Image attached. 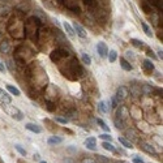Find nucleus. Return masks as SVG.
Instances as JSON below:
<instances>
[{"mask_svg": "<svg viewBox=\"0 0 163 163\" xmlns=\"http://www.w3.org/2000/svg\"><path fill=\"white\" fill-rule=\"evenodd\" d=\"M97 124L98 125H99L101 128H102V129L103 131H105V132H107V133H110V128H108L107 125H106V123L105 121H103L102 119H101V117H98V119H97Z\"/></svg>", "mask_w": 163, "mask_h": 163, "instance_id": "obj_25", "label": "nucleus"}, {"mask_svg": "<svg viewBox=\"0 0 163 163\" xmlns=\"http://www.w3.org/2000/svg\"><path fill=\"white\" fill-rule=\"evenodd\" d=\"M102 147L107 151H111V153H116V147L112 145V142H108V141H103L102 142Z\"/></svg>", "mask_w": 163, "mask_h": 163, "instance_id": "obj_18", "label": "nucleus"}, {"mask_svg": "<svg viewBox=\"0 0 163 163\" xmlns=\"http://www.w3.org/2000/svg\"><path fill=\"white\" fill-rule=\"evenodd\" d=\"M128 95H129V89H128V87H125V86H119V87H117L115 98L117 99V102H119V103L124 102L128 98Z\"/></svg>", "mask_w": 163, "mask_h": 163, "instance_id": "obj_4", "label": "nucleus"}, {"mask_svg": "<svg viewBox=\"0 0 163 163\" xmlns=\"http://www.w3.org/2000/svg\"><path fill=\"white\" fill-rule=\"evenodd\" d=\"M120 163H128V162H120Z\"/></svg>", "mask_w": 163, "mask_h": 163, "instance_id": "obj_44", "label": "nucleus"}, {"mask_svg": "<svg viewBox=\"0 0 163 163\" xmlns=\"http://www.w3.org/2000/svg\"><path fill=\"white\" fill-rule=\"evenodd\" d=\"M7 65H8V68L11 69L12 72L14 71V67H13V63H12V60H7Z\"/></svg>", "mask_w": 163, "mask_h": 163, "instance_id": "obj_37", "label": "nucleus"}, {"mask_svg": "<svg viewBox=\"0 0 163 163\" xmlns=\"http://www.w3.org/2000/svg\"><path fill=\"white\" fill-rule=\"evenodd\" d=\"M73 30H75V33L77 34L80 38H86V35H87V33H86V30L83 29L82 26H81V24H78L77 21H75L73 22Z\"/></svg>", "mask_w": 163, "mask_h": 163, "instance_id": "obj_6", "label": "nucleus"}, {"mask_svg": "<svg viewBox=\"0 0 163 163\" xmlns=\"http://www.w3.org/2000/svg\"><path fill=\"white\" fill-rule=\"evenodd\" d=\"M63 142V138L59 137V136H51L50 138L47 140V144L48 145H59Z\"/></svg>", "mask_w": 163, "mask_h": 163, "instance_id": "obj_17", "label": "nucleus"}, {"mask_svg": "<svg viewBox=\"0 0 163 163\" xmlns=\"http://www.w3.org/2000/svg\"><path fill=\"white\" fill-rule=\"evenodd\" d=\"M113 124H115V127L117 129H124V120L119 119V117H115V119H113Z\"/></svg>", "mask_w": 163, "mask_h": 163, "instance_id": "obj_24", "label": "nucleus"}, {"mask_svg": "<svg viewBox=\"0 0 163 163\" xmlns=\"http://www.w3.org/2000/svg\"><path fill=\"white\" fill-rule=\"evenodd\" d=\"M146 55L147 56H150V57H153V59H155L157 56L154 55V54H153V50H151V48H146Z\"/></svg>", "mask_w": 163, "mask_h": 163, "instance_id": "obj_34", "label": "nucleus"}, {"mask_svg": "<svg viewBox=\"0 0 163 163\" xmlns=\"http://www.w3.org/2000/svg\"><path fill=\"white\" fill-rule=\"evenodd\" d=\"M7 90L11 93V94H13L14 97H20L21 95V91L18 90V89L16 86H12V85H7Z\"/></svg>", "mask_w": 163, "mask_h": 163, "instance_id": "obj_20", "label": "nucleus"}, {"mask_svg": "<svg viewBox=\"0 0 163 163\" xmlns=\"http://www.w3.org/2000/svg\"><path fill=\"white\" fill-rule=\"evenodd\" d=\"M33 158H34V161H39V154H34Z\"/></svg>", "mask_w": 163, "mask_h": 163, "instance_id": "obj_41", "label": "nucleus"}, {"mask_svg": "<svg viewBox=\"0 0 163 163\" xmlns=\"http://www.w3.org/2000/svg\"><path fill=\"white\" fill-rule=\"evenodd\" d=\"M125 56H127L128 59H131V60H135V55H133L132 51H127V52H125Z\"/></svg>", "mask_w": 163, "mask_h": 163, "instance_id": "obj_35", "label": "nucleus"}, {"mask_svg": "<svg viewBox=\"0 0 163 163\" xmlns=\"http://www.w3.org/2000/svg\"><path fill=\"white\" fill-rule=\"evenodd\" d=\"M63 28H64V30L67 31V34L71 38H75L76 37V33H75V30H73V26L71 25L69 22H67V21H64L63 22Z\"/></svg>", "mask_w": 163, "mask_h": 163, "instance_id": "obj_13", "label": "nucleus"}, {"mask_svg": "<svg viewBox=\"0 0 163 163\" xmlns=\"http://www.w3.org/2000/svg\"><path fill=\"white\" fill-rule=\"evenodd\" d=\"M8 113L11 115V117L12 119H14V120H17V121H21L22 119H24V113H22V111H20L17 107H13V106H9V108H8Z\"/></svg>", "mask_w": 163, "mask_h": 163, "instance_id": "obj_5", "label": "nucleus"}, {"mask_svg": "<svg viewBox=\"0 0 163 163\" xmlns=\"http://www.w3.org/2000/svg\"><path fill=\"white\" fill-rule=\"evenodd\" d=\"M98 110H99L101 113H107L108 112V108H107V105L105 101H101L99 103H98Z\"/></svg>", "mask_w": 163, "mask_h": 163, "instance_id": "obj_22", "label": "nucleus"}, {"mask_svg": "<svg viewBox=\"0 0 163 163\" xmlns=\"http://www.w3.org/2000/svg\"><path fill=\"white\" fill-rule=\"evenodd\" d=\"M140 146H141V149H142V150L147 153V154H151V155H155V154H157L155 149H154V147H153L150 144H147V142L141 141V142H140Z\"/></svg>", "mask_w": 163, "mask_h": 163, "instance_id": "obj_12", "label": "nucleus"}, {"mask_svg": "<svg viewBox=\"0 0 163 163\" xmlns=\"http://www.w3.org/2000/svg\"><path fill=\"white\" fill-rule=\"evenodd\" d=\"M85 146H86V149L91 150V151H95L97 150V141H95V138L94 137H87L85 140Z\"/></svg>", "mask_w": 163, "mask_h": 163, "instance_id": "obj_11", "label": "nucleus"}, {"mask_svg": "<svg viewBox=\"0 0 163 163\" xmlns=\"http://www.w3.org/2000/svg\"><path fill=\"white\" fill-rule=\"evenodd\" d=\"M97 52L101 57H107V54H108V48L106 46L105 42H98L97 43Z\"/></svg>", "mask_w": 163, "mask_h": 163, "instance_id": "obj_8", "label": "nucleus"}, {"mask_svg": "<svg viewBox=\"0 0 163 163\" xmlns=\"http://www.w3.org/2000/svg\"><path fill=\"white\" fill-rule=\"evenodd\" d=\"M55 121L59 123V124H67L68 123V117H61V116H56Z\"/></svg>", "mask_w": 163, "mask_h": 163, "instance_id": "obj_30", "label": "nucleus"}, {"mask_svg": "<svg viewBox=\"0 0 163 163\" xmlns=\"http://www.w3.org/2000/svg\"><path fill=\"white\" fill-rule=\"evenodd\" d=\"M95 162H97V163H108V159H106V158L103 157V155H97Z\"/></svg>", "mask_w": 163, "mask_h": 163, "instance_id": "obj_31", "label": "nucleus"}, {"mask_svg": "<svg viewBox=\"0 0 163 163\" xmlns=\"http://www.w3.org/2000/svg\"><path fill=\"white\" fill-rule=\"evenodd\" d=\"M133 163H146V162H144L142 159H140V158L135 157V158H133Z\"/></svg>", "mask_w": 163, "mask_h": 163, "instance_id": "obj_40", "label": "nucleus"}, {"mask_svg": "<svg viewBox=\"0 0 163 163\" xmlns=\"http://www.w3.org/2000/svg\"><path fill=\"white\" fill-rule=\"evenodd\" d=\"M60 71L63 72L64 76H67L68 78H71V80H76V78L81 77L83 73H85L82 67L78 64L76 59H71L68 63H65V68L60 67Z\"/></svg>", "mask_w": 163, "mask_h": 163, "instance_id": "obj_1", "label": "nucleus"}, {"mask_svg": "<svg viewBox=\"0 0 163 163\" xmlns=\"http://www.w3.org/2000/svg\"><path fill=\"white\" fill-rule=\"evenodd\" d=\"M158 57H159V59H162V57H163V55H162V50L158 51Z\"/></svg>", "mask_w": 163, "mask_h": 163, "instance_id": "obj_42", "label": "nucleus"}, {"mask_svg": "<svg viewBox=\"0 0 163 163\" xmlns=\"http://www.w3.org/2000/svg\"><path fill=\"white\" fill-rule=\"evenodd\" d=\"M141 26H142V30H144V33L146 34L147 37H153V31L150 30V28H149V25H147V24L141 22Z\"/></svg>", "mask_w": 163, "mask_h": 163, "instance_id": "obj_26", "label": "nucleus"}, {"mask_svg": "<svg viewBox=\"0 0 163 163\" xmlns=\"http://www.w3.org/2000/svg\"><path fill=\"white\" fill-rule=\"evenodd\" d=\"M39 24H41V20L38 17H31L29 18L28 21L25 22V26H24V31H25V35L31 39L33 42H35L38 39V28H39Z\"/></svg>", "mask_w": 163, "mask_h": 163, "instance_id": "obj_2", "label": "nucleus"}, {"mask_svg": "<svg viewBox=\"0 0 163 163\" xmlns=\"http://www.w3.org/2000/svg\"><path fill=\"white\" fill-rule=\"evenodd\" d=\"M154 63L149 59H145L144 61H142V69H144V72L146 75H151V72H154Z\"/></svg>", "mask_w": 163, "mask_h": 163, "instance_id": "obj_7", "label": "nucleus"}, {"mask_svg": "<svg viewBox=\"0 0 163 163\" xmlns=\"http://www.w3.org/2000/svg\"><path fill=\"white\" fill-rule=\"evenodd\" d=\"M82 163H97L95 159H93V158H85V159L82 161Z\"/></svg>", "mask_w": 163, "mask_h": 163, "instance_id": "obj_36", "label": "nucleus"}, {"mask_svg": "<svg viewBox=\"0 0 163 163\" xmlns=\"http://www.w3.org/2000/svg\"><path fill=\"white\" fill-rule=\"evenodd\" d=\"M69 56V52L67 51V50H64V48H56L54 52H51V55H50V57H51V60L54 61V63H59V61H61L63 59H65V57H68Z\"/></svg>", "mask_w": 163, "mask_h": 163, "instance_id": "obj_3", "label": "nucleus"}, {"mask_svg": "<svg viewBox=\"0 0 163 163\" xmlns=\"http://www.w3.org/2000/svg\"><path fill=\"white\" fill-rule=\"evenodd\" d=\"M131 43L137 48H144L145 47V43L142 42L141 39H135V38H133V39H131Z\"/></svg>", "mask_w": 163, "mask_h": 163, "instance_id": "obj_23", "label": "nucleus"}, {"mask_svg": "<svg viewBox=\"0 0 163 163\" xmlns=\"http://www.w3.org/2000/svg\"><path fill=\"white\" fill-rule=\"evenodd\" d=\"M107 57H108V61L110 63H115L116 59H117V52L115 50H110L107 54Z\"/></svg>", "mask_w": 163, "mask_h": 163, "instance_id": "obj_21", "label": "nucleus"}, {"mask_svg": "<svg viewBox=\"0 0 163 163\" xmlns=\"http://www.w3.org/2000/svg\"><path fill=\"white\" fill-rule=\"evenodd\" d=\"M85 3H86V6H89V7L95 6V2H94V0H85Z\"/></svg>", "mask_w": 163, "mask_h": 163, "instance_id": "obj_39", "label": "nucleus"}, {"mask_svg": "<svg viewBox=\"0 0 163 163\" xmlns=\"http://www.w3.org/2000/svg\"><path fill=\"white\" fill-rule=\"evenodd\" d=\"M11 102H12V98L9 97L3 89H0V105L7 106V105H11Z\"/></svg>", "mask_w": 163, "mask_h": 163, "instance_id": "obj_10", "label": "nucleus"}, {"mask_svg": "<svg viewBox=\"0 0 163 163\" xmlns=\"http://www.w3.org/2000/svg\"><path fill=\"white\" fill-rule=\"evenodd\" d=\"M9 51H11V44H9L8 41H3L0 43V52L4 55V54H8Z\"/></svg>", "mask_w": 163, "mask_h": 163, "instance_id": "obj_16", "label": "nucleus"}, {"mask_svg": "<svg viewBox=\"0 0 163 163\" xmlns=\"http://www.w3.org/2000/svg\"><path fill=\"white\" fill-rule=\"evenodd\" d=\"M14 149H16L18 153H20V154H21L22 157H26V150L25 149H24V147L21 146V145H18V144H16V145H14Z\"/></svg>", "mask_w": 163, "mask_h": 163, "instance_id": "obj_29", "label": "nucleus"}, {"mask_svg": "<svg viewBox=\"0 0 163 163\" xmlns=\"http://www.w3.org/2000/svg\"><path fill=\"white\" fill-rule=\"evenodd\" d=\"M81 60L83 64H86V65H90L91 64V57L87 55V54H82L81 55Z\"/></svg>", "mask_w": 163, "mask_h": 163, "instance_id": "obj_27", "label": "nucleus"}, {"mask_svg": "<svg viewBox=\"0 0 163 163\" xmlns=\"http://www.w3.org/2000/svg\"><path fill=\"white\" fill-rule=\"evenodd\" d=\"M117 141H119L124 147H127V149H132V147H133L132 142H131L129 140H127L125 137H117Z\"/></svg>", "mask_w": 163, "mask_h": 163, "instance_id": "obj_19", "label": "nucleus"}, {"mask_svg": "<svg viewBox=\"0 0 163 163\" xmlns=\"http://www.w3.org/2000/svg\"><path fill=\"white\" fill-rule=\"evenodd\" d=\"M110 102H111V107H112V108H115V107L119 106V102H117V99H116L115 97H112L111 99H110Z\"/></svg>", "mask_w": 163, "mask_h": 163, "instance_id": "obj_32", "label": "nucleus"}, {"mask_svg": "<svg viewBox=\"0 0 163 163\" xmlns=\"http://www.w3.org/2000/svg\"><path fill=\"white\" fill-rule=\"evenodd\" d=\"M120 65H121V68L124 69V71H127V72H131L132 69H133V67H132V64L127 60L125 57H120Z\"/></svg>", "mask_w": 163, "mask_h": 163, "instance_id": "obj_15", "label": "nucleus"}, {"mask_svg": "<svg viewBox=\"0 0 163 163\" xmlns=\"http://www.w3.org/2000/svg\"><path fill=\"white\" fill-rule=\"evenodd\" d=\"M116 117H119L121 120H125L127 117H129V110L125 107V106H120L117 108V112H116Z\"/></svg>", "mask_w": 163, "mask_h": 163, "instance_id": "obj_9", "label": "nucleus"}, {"mask_svg": "<svg viewBox=\"0 0 163 163\" xmlns=\"http://www.w3.org/2000/svg\"><path fill=\"white\" fill-rule=\"evenodd\" d=\"M98 137H99L101 140H103V141H108V142L112 141V137L110 136V133H102V135H99Z\"/></svg>", "mask_w": 163, "mask_h": 163, "instance_id": "obj_28", "label": "nucleus"}, {"mask_svg": "<svg viewBox=\"0 0 163 163\" xmlns=\"http://www.w3.org/2000/svg\"><path fill=\"white\" fill-rule=\"evenodd\" d=\"M0 72H2V73H6V72H7V67L4 65L2 61H0Z\"/></svg>", "mask_w": 163, "mask_h": 163, "instance_id": "obj_38", "label": "nucleus"}, {"mask_svg": "<svg viewBox=\"0 0 163 163\" xmlns=\"http://www.w3.org/2000/svg\"><path fill=\"white\" fill-rule=\"evenodd\" d=\"M39 163H47V162H44V161H39Z\"/></svg>", "mask_w": 163, "mask_h": 163, "instance_id": "obj_43", "label": "nucleus"}, {"mask_svg": "<svg viewBox=\"0 0 163 163\" xmlns=\"http://www.w3.org/2000/svg\"><path fill=\"white\" fill-rule=\"evenodd\" d=\"M25 128L28 131H30L33 133H37V135H39V133H42V128L37 125V124H34V123H28V124L25 125Z\"/></svg>", "mask_w": 163, "mask_h": 163, "instance_id": "obj_14", "label": "nucleus"}, {"mask_svg": "<svg viewBox=\"0 0 163 163\" xmlns=\"http://www.w3.org/2000/svg\"><path fill=\"white\" fill-rule=\"evenodd\" d=\"M153 90V89L150 86L147 85H142V91H144V94H150V91Z\"/></svg>", "mask_w": 163, "mask_h": 163, "instance_id": "obj_33", "label": "nucleus"}]
</instances>
